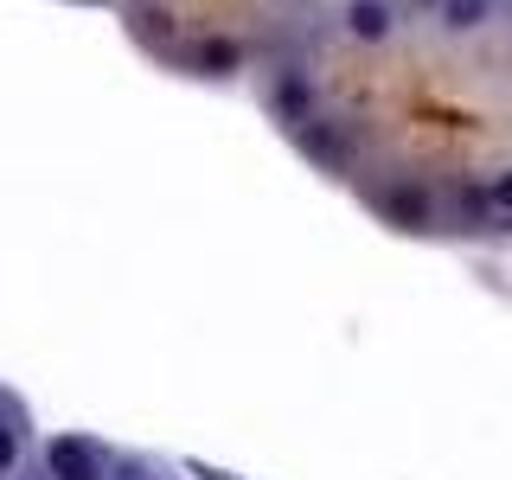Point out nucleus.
I'll list each match as a JSON object with an SVG mask.
<instances>
[{"label":"nucleus","instance_id":"obj_1","mask_svg":"<svg viewBox=\"0 0 512 480\" xmlns=\"http://www.w3.org/2000/svg\"><path fill=\"white\" fill-rule=\"evenodd\" d=\"M288 141H295V154L308 160V167L333 173V180H352V173L365 167V135H359L352 116H308Z\"/></svg>","mask_w":512,"mask_h":480},{"label":"nucleus","instance_id":"obj_2","mask_svg":"<svg viewBox=\"0 0 512 480\" xmlns=\"http://www.w3.org/2000/svg\"><path fill=\"white\" fill-rule=\"evenodd\" d=\"M263 109L282 135H295L308 116H320V84H314L308 64H276V71L263 77Z\"/></svg>","mask_w":512,"mask_h":480},{"label":"nucleus","instance_id":"obj_3","mask_svg":"<svg viewBox=\"0 0 512 480\" xmlns=\"http://www.w3.org/2000/svg\"><path fill=\"white\" fill-rule=\"evenodd\" d=\"M365 199H372V212L391 224V231H410V237L442 231V199H436L423 180H391V186L365 192Z\"/></svg>","mask_w":512,"mask_h":480},{"label":"nucleus","instance_id":"obj_4","mask_svg":"<svg viewBox=\"0 0 512 480\" xmlns=\"http://www.w3.org/2000/svg\"><path fill=\"white\" fill-rule=\"evenodd\" d=\"M39 474L45 480H109V455L90 436H71V429H64V436H45Z\"/></svg>","mask_w":512,"mask_h":480},{"label":"nucleus","instance_id":"obj_5","mask_svg":"<svg viewBox=\"0 0 512 480\" xmlns=\"http://www.w3.org/2000/svg\"><path fill=\"white\" fill-rule=\"evenodd\" d=\"M244 64H250V52H244V39H231V32H205V39L186 45V71L205 77V84H224V77H237Z\"/></svg>","mask_w":512,"mask_h":480},{"label":"nucleus","instance_id":"obj_6","mask_svg":"<svg viewBox=\"0 0 512 480\" xmlns=\"http://www.w3.org/2000/svg\"><path fill=\"white\" fill-rule=\"evenodd\" d=\"M448 224H461V231H500V212H493V192H487V173H468V180L448 186Z\"/></svg>","mask_w":512,"mask_h":480},{"label":"nucleus","instance_id":"obj_7","mask_svg":"<svg viewBox=\"0 0 512 480\" xmlns=\"http://www.w3.org/2000/svg\"><path fill=\"white\" fill-rule=\"evenodd\" d=\"M340 26H346V39H359V45H391L397 39V0H346Z\"/></svg>","mask_w":512,"mask_h":480},{"label":"nucleus","instance_id":"obj_8","mask_svg":"<svg viewBox=\"0 0 512 480\" xmlns=\"http://www.w3.org/2000/svg\"><path fill=\"white\" fill-rule=\"evenodd\" d=\"M493 7H500V0H436V20H442V32L468 39V32H480L493 20Z\"/></svg>","mask_w":512,"mask_h":480},{"label":"nucleus","instance_id":"obj_9","mask_svg":"<svg viewBox=\"0 0 512 480\" xmlns=\"http://www.w3.org/2000/svg\"><path fill=\"white\" fill-rule=\"evenodd\" d=\"M20 455H26V429H20V410L0 416V480L20 474Z\"/></svg>","mask_w":512,"mask_h":480},{"label":"nucleus","instance_id":"obj_10","mask_svg":"<svg viewBox=\"0 0 512 480\" xmlns=\"http://www.w3.org/2000/svg\"><path fill=\"white\" fill-rule=\"evenodd\" d=\"M487 192H493V212L512 224V167H493L487 173Z\"/></svg>","mask_w":512,"mask_h":480},{"label":"nucleus","instance_id":"obj_11","mask_svg":"<svg viewBox=\"0 0 512 480\" xmlns=\"http://www.w3.org/2000/svg\"><path fill=\"white\" fill-rule=\"evenodd\" d=\"M0 416H13V404H7V391H0Z\"/></svg>","mask_w":512,"mask_h":480}]
</instances>
